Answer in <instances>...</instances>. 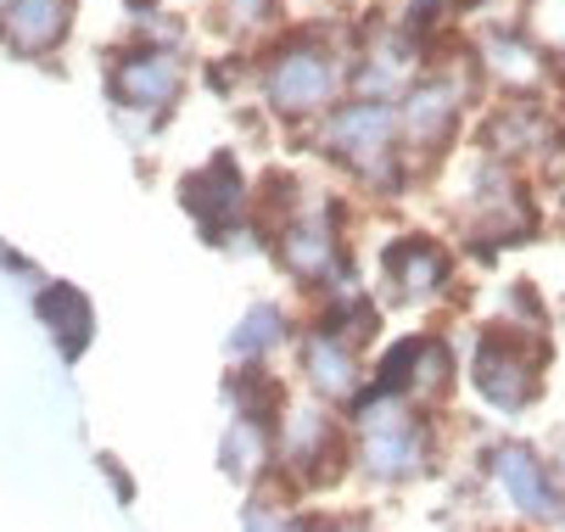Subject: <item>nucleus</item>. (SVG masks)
<instances>
[{"label":"nucleus","mask_w":565,"mask_h":532,"mask_svg":"<svg viewBox=\"0 0 565 532\" xmlns=\"http://www.w3.org/2000/svg\"><path fill=\"white\" fill-rule=\"evenodd\" d=\"M326 146L337 151L342 163H353L364 180H375V169H381V174H397V169L386 163V151H392V118H386L381 107H370V102L342 107V113L326 124Z\"/></svg>","instance_id":"7ed1b4c3"},{"label":"nucleus","mask_w":565,"mask_h":532,"mask_svg":"<svg viewBox=\"0 0 565 532\" xmlns=\"http://www.w3.org/2000/svg\"><path fill=\"white\" fill-rule=\"evenodd\" d=\"M420 437H415V426H381L375 437H370V466L381 471V477H409V471H420Z\"/></svg>","instance_id":"1a4fd4ad"},{"label":"nucleus","mask_w":565,"mask_h":532,"mask_svg":"<svg viewBox=\"0 0 565 532\" xmlns=\"http://www.w3.org/2000/svg\"><path fill=\"white\" fill-rule=\"evenodd\" d=\"M113 96L135 102V107H169L180 96V73L163 51L151 45H124L113 56Z\"/></svg>","instance_id":"20e7f679"},{"label":"nucleus","mask_w":565,"mask_h":532,"mask_svg":"<svg viewBox=\"0 0 565 532\" xmlns=\"http://www.w3.org/2000/svg\"><path fill=\"white\" fill-rule=\"evenodd\" d=\"M275 342H286V315L280 309H253L247 320H241V331L230 337V348H235V359H258L264 348H275Z\"/></svg>","instance_id":"9d476101"},{"label":"nucleus","mask_w":565,"mask_h":532,"mask_svg":"<svg viewBox=\"0 0 565 532\" xmlns=\"http://www.w3.org/2000/svg\"><path fill=\"white\" fill-rule=\"evenodd\" d=\"M331 85H337V62H331V51L326 45H313V40H286L280 51H275V67H269V96H275V107L280 113H313L319 102L331 96Z\"/></svg>","instance_id":"f257e3e1"},{"label":"nucleus","mask_w":565,"mask_h":532,"mask_svg":"<svg viewBox=\"0 0 565 532\" xmlns=\"http://www.w3.org/2000/svg\"><path fill=\"white\" fill-rule=\"evenodd\" d=\"M40 320L56 331V348H62V359H78L90 348V331H96V320H90V302L78 297L73 286H45L40 291Z\"/></svg>","instance_id":"423d86ee"},{"label":"nucleus","mask_w":565,"mask_h":532,"mask_svg":"<svg viewBox=\"0 0 565 532\" xmlns=\"http://www.w3.org/2000/svg\"><path fill=\"white\" fill-rule=\"evenodd\" d=\"M67 29V0H18V12H12V45L23 51H45L56 45Z\"/></svg>","instance_id":"6e6552de"},{"label":"nucleus","mask_w":565,"mask_h":532,"mask_svg":"<svg viewBox=\"0 0 565 532\" xmlns=\"http://www.w3.org/2000/svg\"><path fill=\"white\" fill-rule=\"evenodd\" d=\"M185 208L196 213V224L218 242L224 236V224H235V213H241V174H235V158L230 151H218V158L202 169V174H191L185 180Z\"/></svg>","instance_id":"39448f33"},{"label":"nucleus","mask_w":565,"mask_h":532,"mask_svg":"<svg viewBox=\"0 0 565 532\" xmlns=\"http://www.w3.org/2000/svg\"><path fill=\"white\" fill-rule=\"evenodd\" d=\"M499 471H504V482H510V493L526 515H548L559 504V493H548V477L526 448H499Z\"/></svg>","instance_id":"0eeeda50"},{"label":"nucleus","mask_w":565,"mask_h":532,"mask_svg":"<svg viewBox=\"0 0 565 532\" xmlns=\"http://www.w3.org/2000/svg\"><path fill=\"white\" fill-rule=\"evenodd\" d=\"M537 375H543V348L537 342L521 348L510 331H488V342H481V353H476V387L488 393L499 409L532 404Z\"/></svg>","instance_id":"f03ea898"}]
</instances>
